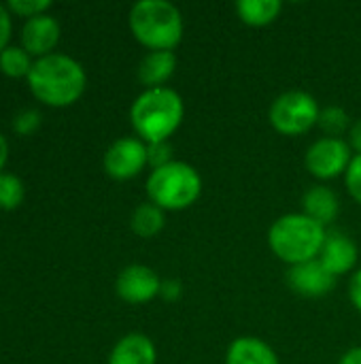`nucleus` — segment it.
I'll list each match as a JSON object with an SVG mask.
<instances>
[{
    "mask_svg": "<svg viewBox=\"0 0 361 364\" xmlns=\"http://www.w3.org/2000/svg\"><path fill=\"white\" fill-rule=\"evenodd\" d=\"M26 188L23 181L13 173H0V209L11 211L23 203Z\"/></svg>",
    "mask_w": 361,
    "mask_h": 364,
    "instance_id": "obj_21",
    "label": "nucleus"
},
{
    "mask_svg": "<svg viewBox=\"0 0 361 364\" xmlns=\"http://www.w3.org/2000/svg\"><path fill=\"white\" fill-rule=\"evenodd\" d=\"M6 160H9V143H6L4 134L0 132V173H4L2 168L6 164Z\"/></svg>",
    "mask_w": 361,
    "mask_h": 364,
    "instance_id": "obj_31",
    "label": "nucleus"
},
{
    "mask_svg": "<svg viewBox=\"0 0 361 364\" xmlns=\"http://www.w3.org/2000/svg\"><path fill=\"white\" fill-rule=\"evenodd\" d=\"M32 58L21 45H9L0 51V70L9 77H28Z\"/></svg>",
    "mask_w": 361,
    "mask_h": 364,
    "instance_id": "obj_19",
    "label": "nucleus"
},
{
    "mask_svg": "<svg viewBox=\"0 0 361 364\" xmlns=\"http://www.w3.org/2000/svg\"><path fill=\"white\" fill-rule=\"evenodd\" d=\"M347 143L349 147L353 149V154L357 156L361 154V119H355L349 128V134H347Z\"/></svg>",
    "mask_w": 361,
    "mask_h": 364,
    "instance_id": "obj_29",
    "label": "nucleus"
},
{
    "mask_svg": "<svg viewBox=\"0 0 361 364\" xmlns=\"http://www.w3.org/2000/svg\"><path fill=\"white\" fill-rule=\"evenodd\" d=\"M319 260L323 262V267L334 275V277H340V275H347V273H355L357 269V260H360V250H357V243L345 235V232H328L326 237V243H323V250L319 254Z\"/></svg>",
    "mask_w": 361,
    "mask_h": 364,
    "instance_id": "obj_12",
    "label": "nucleus"
},
{
    "mask_svg": "<svg viewBox=\"0 0 361 364\" xmlns=\"http://www.w3.org/2000/svg\"><path fill=\"white\" fill-rule=\"evenodd\" d=\"M287 284L296 294H300L304 299H321V296H326V294H330L334 290L336 277L317 258V260H311V262H304V264L289 267Z\"/></svg>",
    "mask_w": 361,
    "mask_h": 364,
    "instance_id": "obj_10",
    "label": "nucleus"
},
{
    "mask_svg": "<svg viewBox=\"0 0 361 364\" xmlns=\"http://www.w3.org/2000/svg\"><path fill=\"white\" fill-rule=\"evenodd\" d=\"M326 237L328 230L306 213H285L272 222L268 230V247L281 262L296 267L317 260Z\"/></svg>",
    "mask_w": 361,
    "mask_h": 364,
    "instance_id": "obj_3",
    "label": "nucleus"
},
{
    "mask_svg": "<svg viewBox=\"0 0 361 364\" xmlns=\"http://www.w3.org/2000/svg\"><path fill=\"white\" fill-rule=\"evenodd\" d=\"M147 151H149V166H151V171L153 168H160V166H166V164H170L174 160L172 158V145H170V141L147 143Z\"/></svg>",
    "mask_w": 361,
    "mask_h": 364,
    "instance_id": "obj_23",
    "label": "nucleus"
},
{
    "mask_svg": "<svg viewBox=\"0 0 361 364\" xmlns=\"http://www.w3.org/2000/svg\"><path fill=\"white\" fill-rule=\"evenodd\" d=\"M302 213H306L311 220H315L317 224H321L323 228L330 226L332 222H336L338 213H340V200L336 196V192L323 183H317L313 188H309L302 196Z\"/></svg>",
    "mask_w": 361,
    "mask_h": 364,
    "instance_id": "obj_14",
    "label": "nucleus"
},
{
    "mask_svg": "<svg viewBox=\"0 0 361 364\" xmlns=\"http://www.w3.org/2000/svg\"><path fill=\"white\" fill-rule=\"evenodd\" d=\"M321 107L317 98L304 90H289L277 96L268 109L270 126L283 136H300L317 126Z\"/></svg>",
    "mask_w": 361,
    "mask_h": 364,
    "instance_id": "obj_6",
    "label": "nucleus"
},
{
    "mask_svg": "<svg viewBox=\"0 0 361 364\" xmlns=\"http://www.w3.org/2000/svg\"><path fill=\"white\" fill-rule=\"evenodd\" d=\"M62 28L60 21L49 15V13H40L34 17H28L21 26V47L36 58L49 55L53 53L57 41H60Z\"/></svg>",
    "mask_w": 361,
    "mask_h": 364,
    "instance_id": "obj_11",
    "label": "nucleus"
},
{
    "mask_svg": "<svg viewBox=\"0 0 361 364\" xmlns=\"http://www.w3.org/2000/svg\"><path fill=\"white\" fill-rule=\"evenodd\" d=\"M102 164L106 175L117 181L134 179L145 171V166H149L147 143L138 136H121L109 145Z\"/></svg>",
    "mask_w": 361,
    "mask_h": 364,
    "instance_id": "obj_8",
    "label": "nucleus"
},
{
    "mask_svg": "<svg viewBox=\"0 0 361 364\" xmlns=\"http://www.w3.org/2000/svg\"><path fill=\"white\" fill-rule=\"evenodd\" d=\"M353 149L345 139H334V136H319L317 141L311 143V147L304 154V166L306 171L319 179V181H330L347 173L351 160H353Z\"/></svg>",
    "mask_w": 361,
    "mask_h": 364,
    "instance_id": "obj_7",
    "label": "nucleus"
},
{
    "mask_svg": "<svg viewBox=\"0 0 361 364\" xmlns=\"http://www.w3.org/2000/svg\"><path fill=\"white\" fill-rule=\"evenodd\" d=\"M226 364H281L277 352L260 337H236L226 352Z\"/></svg>",
    "mask_w": 361,
    "mask_h": 364,
    "instance_id": "obj_16",
    "label": "nucleus"
},
{
    "mask_svg": "<svg viewBox=\"0 0 361 364\" xmlns=\"http://www.w3.org/2000/svg\"><path fill=\"white\" fill-rule=\"evenodd\" d=\"M338 364H361V346L347 350V352L340 356Z\"/></svg>",
    "mask_w": 361,
    "mask_h": 364,
    "instance_id": "obj_30",
    "label": "nucleus"
},
{
    "mask_svg": "<svg viewBox=\"0 0 361 364\" xmlns=\"http://www.w3.org/2000/svg\"><path fill=\"white\" fill-rule=\"evenodd\" d=\"M28 85L40 102L49 107H68L83 96L87 75L79 60L53 51L34 60L28 73Z\"/></svg>",
    "mask_w": 361,
    "mask_h": 364,
    "instance_id": "obj_1",
    "label": "nucleus"
},
{
    "mask_svg": "<svg viewBox=\"0 0 361 364\" xmlns=\"http://www.w3.org/2000/svg\"><path fill=\"white\" fill-rule=\"evenodd\" d=\"M183 117L185 102L181 94L168 85L143 90L130 107L132 128L145 143L170 141V136L183 124Z\"/></svg>",
    "mask_w": 361,
    "mask_h": 364,
    "instance_id": "obj_2",
    "label": "nucleus"
},
{
    "mask_svg": "<svg viewBox=\"0 0 361 364\" xmlns=\"http://www.w3.org/2000/svg\"><path fill=\"white\" fill-rule=\"evenodd\" d=\"M345 186H347L351 198L361 205V154L353 156V160L345 173Z\"/></svg>",
    "mask_w": 361,
    "mask_h": 364,
    "instance_id": "obj_24",
    "label": "nucleus"
},
{
    "mask_svg": "<svg viewBox=\"0 0 361 364\" xmlns=\"http://www.w3.org/2000/svg\"><path fill=\"white\" fill-rule=\"evenodd\" d=\"M349 299H351L353 307L361 314V269H357L351 275V282H349Z\"/></svg>",
    "mask_w": 361,
    "mask_h": 364,
    "instance_id": "obj_28",
    "label": "nucleus"
},
{
    "mask_svg": "<svg viewBox=\"0 0 361 364\" xmlns=\"http://www.w3.org/2000/svg\"><path fill=\"white\" fill-rule=\"evenodd\" d=\"M38 122H40V115L36 111H32V109H26V111H21V113L15 115L13 126H15L17 132L26 134V132H32L38 126Z\"/></svg>",
    "mask_w": 361,
    "mask_h": 364,
    "instance_id": "obj_25",
    "label": "nucleus"
},
{
    "mask_svg": "<svg viewBox=\"0 0 361 364\" xmlns=\"http://www.w3.org/2000/svg\"><path fill=\"white\" fill-rule=\"evenodd\" d=\"M147 196L164 211H185L202 194V177L196 166L172 160L166 166L153 168L147 177Z\"/></svg>",
    "mask_w": 361,
    "mask_h": 364,
    "instance_id": "obj_5",
    "label": "nucleus"
},
{
    "mask_svg": "<svg viewBox=\"0 0 361 364\" xmlns=\"http://www.w3.org/2000/svg\"><path fill=\"white\" fill-rule=\"evenodd\" d=\"M130 226H132V232L138 235L140 239H153V237H157V235L164 230V226H166V211L160 209L157 205H153L151 200L140 203V205L132 211Z\"/></svg>",
    "mask_w": 361,
    "mask_h": 364,
    "instance_id": "obj_18",
    "label": "nucleus"
},
{
    "mask_svg": "<svg viewBox=\"0 0 361 364\" xmlns=\"http://www.w3.org/2000/svg\"><path fill=\"white\" fill-rule=\"evenodd\" d=\"M128 23L132 36L149 51H174L185 32L179 6L168 0H138Z\"/></svg>",
    "mask_w": 361,
    "mask_h": 364,
    "instance_id": "obj_4",
    "label": "nucleus"
},
{
    "mask_svg": "<svg viewBox=\"0 0 361 364\" xmlns=\"http://www.w3.org/2000/svg\"><path fill=\"white\" fill-rule=\"evenodd\" d=\"M351 124L353 122H351L349 113L338 105H330V107L321 109V115L317 122V126L323 130V134L334 136V139H343V134H349Z\"/></svg>",
    "mask_w": 361,
    "mask_h": 364,
    "instance_id": "obj_20",
    "label": "nucleus"
},
{
    "mask_svg": "<svg viewBox=\"0 0 361 364\" xmlns=\"http://www.w3.org/2000/svg\"><path fill=\"white\" fill-rule=\"evenodd\" d=\"M162 279L147 264H130L119 271L115 282V292L121 301L130 305H145L160 296Z\"/></svg>",
    "mask_w": 361,
    "mask_h": 364,
    "instance_id": "obj_9",
    "label": "nucleus"
},
{
    "mask_svg": "<svg viewBox=\"0 0 361 364\" xmlns=\"http://www.w3.org/2000/svg\"><path fill=\"white\" fill-rule=\"evenodd\" d=\"M238 19L251 28H264L279 19L283 11L281 0H238L234 4Z\"/></svg>",
    "mask_w": 361,
    "mask_h": 364,
    "instance_id": "obj_17",
    "label": "nucleus"
},
{
    "mask_svg": "<svg viewBox=\"0 0 361 364\" xmlns=\"http://www.w3.org/2000/svg\"><path fill=\"white\" fill-rule=\"evenodd\" d=\"M9 11L23 15V17H34L40 13H47V9L51 6V0H9L6 2Z\"/></svg>",
    "mask_w": 361,
    "mask_h": 364,
    "instance_id": "obj_22",
    "label": "nucleus"
},
{
    "mask_svg": "<svg viewBox=\"0 0 361 364\" xmlns=\"http://www.w3.org/2000/svg\"><path fill=\"white\" fill-rule=\"evenodd\" d=\"M11 30H13V23H11V11L6 4L0 2V51L4 47H9V38H11Z\"/></svg>",
    "mask_w": 361,
    "mask_h": 364,
    "instance_id": "obj_26",
    "label": "nucleus"
},
{
    "mask_svg": "<svg viewBox=\"0 0 361 364\" xmlns=\"http://www.w3.org/2000/svg\"><path fill=\"white\" fill-rule=\"evenodd\" d=\"M177 70V55L174 51H147L136 68L138 81L145 85V90L164 87L168 79Z\"/></svg>",
    "mask_w": 361,
    "mask_h": 364,
    "instance_id": "obj_15",
    "label": "nucleus"
},
{
    "mask_svg": "<svg viewBox=\"0 0 361 364\" xmlns=\"http://www.w3.org/2000/svg\"><path fill=\"white\" fill-rule=\"evenodd\" d=\"M157 363V350L155 343L143 335V333H130L121 337L111 354L106 364H155Z\"/></svg>",
    "mask_w": 361,
    "mask_h": 364,
    "instance_id": "obj_13",
    "label": "nucleus"
},
{
    "mask_svg": "<svg viewBox=\"0 0 361 364\" xmlns=\"http://www.w3.org/2000/svg\"><path fill=\"white\" fill-rule=\"evenodd\" d=\"M181 292H183L181 282H177V279H164V282H162L160 296H162L164 301H177V299L181 296Z\"/></svg>",
    "mask_w": 361,
    "mask_h": 364,
    "instance_id": "obj_27",
    "label": "nucleus"
}]
</instances>
